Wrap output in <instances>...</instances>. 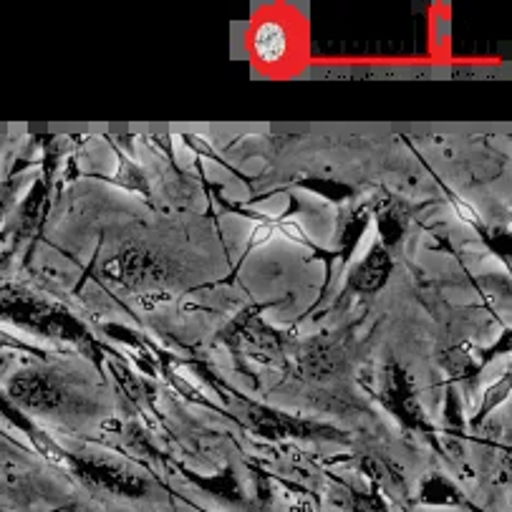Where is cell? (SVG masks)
Instances as JSON below:
<instances>
[{
  "label": "cell",
  "instance_id": "obj_1",
  "mask_svg": "<svg viewBox=\"0 0 512 512\" xmlns=\"http://www.w3.org/2000/svg\"><path fill=\"white\" fill-rule=\"evenodd\" d=\"M11 394L16 396L18 402L23 404H31V407H46L48 402L53 399L51 394V386L36 374H21L13 379L11 386Z\"/></svg>",
  "mask_w": 512,
  "mask_h": 512
},
{
  "label": "cell",
  "instance_id": "obj_2",
  "mask_svg": "<svg viewBox=\"0 0 512 512\" xmlns=\"http://www.w3.org/2000/svg\"><path fill=\"white\" fill-rule=\"evenodd\" d=\"M255 48H258L263 59L273 61L286 51V36H283V31L275 23H265L258 31V36H255Z\"/></svg>",
  "mask_w": 512,
  "mask_h": 512
},
{
  "label": "cell",
  "instance_id": "obj_3",
  "mask_svg": "<svg viewBox=\"0 0 512 512\" xmlns=\"http://www.w3.org/2000/svg\"><path fill=\"white\" fill-rule=\"evenodd\" d=\"M33 442H36L38 452L46 457L51 465H59V467H69V460H66V454L61 452L59 447H56V442H53L51 437H46V434H33Z\"/></svg>",
  "mask_w": 512,
  "mask_h": 512
},
{
  "label": "cell",
  "instance_id": "obj_4",
  "mask_svg": "<svg viewBox=\"0 0 512 512\" xmlns=\"http://www.w3.org/2000/svg\"><path fill=\"white\" fill-rule=\"evenodd\" d=\"M159 301H169L167 293H152V296H144L142 298V308H144V311H154V308L162 306Z\"/></svg>",
  "mask_w": 512,
  "mask_h": 512
},
{
  "label": "cell",
  "instance_id": "obj_5",
  "mask_svg": "<svg viewBox=\"0 0 512 512\" xmlns=\"http://www.w3.org/2000/svg\"><path fill=\"white\" fill-rule=\"evenodd\" d=\"M356 507H359V512H386L384 505L369 500V497H366V500H359V505H356Z\"/></svg>",
  "mask_w": 512,
  "mask_h": 512
}]
</instances>
